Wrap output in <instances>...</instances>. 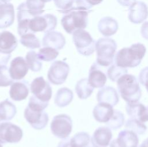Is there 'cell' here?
<instances>
[{
  "mask_svg": "<svg viewBox=\"0 0 148 147\" xmlns=\"http://www.w3.org/2000/svg\"><path fill=\"white\" fill-rule=\"evenodd\" d=\"M29 85L27 80H23L13 82L9 90L10 98L14 101H21L25 99L29 93Z\"/></svg>",
  "mask_w": 148,
  "mask_h": 147,
  "instance_id": "obj_17",
  "label": "cell"
},
{
  "mask_svg": "<svg viewBox=\"0 0 148 147\" xmlns=\"http://www.w3.org/2000/svg\"><path fill=\"white\" fill-rule=\"evenodd\" d=\"M127 68H124L117 66L115 63H112L107 70V76L113 82H117V80L124 74H127Z\"/></svg>",
  "mask_w": 148,
  "mask_h": 147,
  "instance_id": "obj_32",
  "label": "cell"
},
{
  "mask_svg": "<svg viewBox=\"0 0 148 147\" xmlns=\"http://www.w3.org/2000/svg\"><path fill=\"white\" fill-rule=\"evenodd\" d=\"M23 135V130L18 126L9 122H0L1 143H17Z\"/></svg>",
  "mask_w": 148,
  "mask_h": 147,
  "instance_id": "obj_9",
  "label": "cell"
},
{
  "mask_svg": "<svg viewBox=\"0 0 148 147\" xmlns=\"http://www.w3.org/2000/svg\"><path fill=\"white\" fill-rule=\"evenodd\" d=\"M28 69L27 62L24 58L17 56L11 61L9 70L10 77L13 80H20L25 76Z\"/></svg>",
  "mask_w": 148,
  "mask_h": 147,
  "instance_id": "obj_15",
  "label": "cell"
},
{
  "mask_svg": "<svg viewBox=\"0 0 148 147\" xmlns=\"http://www.w3.org/2000/svg\"><path fill=\"white\" fill-rule=\"evenodd\" d=\"M30 91L37 99L42 101L49 103L51 98V87L42 76L33 80L30 85Z\"/></svg>",
  "mask_w": 148,
  "mask_h": 147,
  "instance_id": "obj_10",
  "label": "cell"
},
{
  "mask_svg": "<svg viewBox=\"0 0 148 147\" xmlns=\"http://www.w3.org/2000/svg\"><path fill=\"white\" fill-rule=\"evenodd\" d=\"M20 42L22 45L30 49L38 48L41 46L39 40L32 32H28L21 36Z\"/></svg>",
  "mask_w": 148,
  "mask_h": 147,
  "instance_id": "obj_30",
  "label": "cell"
},
{
  "mask_svg": "<svg viewBox=\"0 0 148 147\" xmlns=\"http://www.w3.org/2000/svg\"><path fill=\"white\" fill-rule=\"evenodd\" d=\"M125 127L139 135L144 134L147 130V127L144 123L134 118L128 119L125 124Z\"/></svg>",
  "mask_w": 148,
  "mask_h": 147,
  "instance_id": "obj_35",
  "label": "cell"
},
{
  "mask_svg": "<svg viewBox=\"0 0 148 147\" xmlns=\"http://www.w3.org/2000/svg\"><path fill=\"white\" fill-rule=\"evenodd\" d=\"M25 4L28 12L33 17L40 16L45 12V2L41 0H27Z\"/></svg>",
  "mask_w": 148,
  "mask_h": 147,
  "instance_id": "obj_31",
  "label": "cell"
},
{
  "mask_svg": "<svg viewBox=\"0 0 148 147\" xmlns=\"http://www.w3.org/2000/svg\"><path fill=\"white\" fill-rule=\"evenodd\" d=\"M116 140L120 147H137L139 144L137 134L128 129L121 130Z\"/></svg>",
  "mask_w": 148,
  "mask_h": 147,
  "instance_id": "obj_23",
  "label": "cell"
},
{
  "mask_svg": "<svg viewBox=\"0 0 148 147\" xmlns=\"http://www.w3.org/2000/svg\"><path fill=\"white\" fill-rule=\"evenodd\" d=\"M91 138L90 135L84 131L75 134L72 138H69L65 147H87Z\"/></svg>",
  "mask_w": 148,
  "mask_h": 147,
  "instance_id": "obj_27",
  "label": "cell"
},
{
  "mask_svg": "<svg viewBox=\"0 0 148 147\" xmlns=\"http://www.w3.org/2000/svg\"><path fill=\"white\" fill-rule=\"evenodd\" d=\"M112 138V133L109 127L100 126L94 132L91 138L92 147H107Z\"/></svg>",
  "mask_w": 148,
  "mask_h": 147,
  "instance_id": "obj_14",
  "label": "cell"
},
{
  "mask_svg": "<svg viewBox=\"0 0 148 147\" xmlns=\"http://www.w3.org/2000/svg\"><path fill=\"white\" fill-rule=\"evenodd\" d=\"M113 107L108 103H98L92 111L94 119L100 123H107L113 115Z\"/></svg>",
  "mask_w": 148,
  "mask_h": 147,
  "instance_id": "obj_21",
  "label": "cell"
},
{
  "mask_svg": "<svg viewBox=\"0 0 148 147\" xmlns=\"http://www.w3.org/2000/svg\"><path fill=\"white\" fill-rule=\"evenodd\" d=\"M69 73V66L62 61H56L51 65L48 72L47 79L54 85H61L65 82Z\"/></svg>",
  "mask_w": 148,
  "mask_h": 147,
  "instance_id": "obj_8",
  "label": "cell"
},
{
  "mask_svg": "<svg viewBox=\"0 0 148 147\" xmlns=\"http://www.w3.org/2000/svg\"><path fill=\"white\" fill-rule=\"evenodd\" d=\"M140 32L142 37L146 40H148V21L145 22L142 27L140 29Z\"/></svg>",
  "mask_w": 148,
  "mask_h": 147,
  "instance_id": "obj_41",
  "label": "cell"
},
{
  "mask_svg": "<svg viewBox=\"0 0 148 147\" xmlns=\"http://www.w3.org/2000/svg\"><path fill=\"white\" fill-rule=\"evenodd\" d=\"M125 110L131 118H134L145 123L148 121V108L139 101L127 103Z\"/></svg>",
  "mask_w": 148,
  "mask_h": 147,
  "instance_id": "obj_16",
  "label": "cell"
},
{
  "mask_svg": "<svg viewBox=\"0 0 148 147\" xmlns=\"http://www.w3.org/2000/svg\"><path fill=\"white\" fill-rule=\"evenodd\" d=\"M119 4L123 6H130L136 0H117Z\"/></svg>",
  "mask_w": 148,
  "mask_h": 147,
  "instance_id": "obj_42",
  "label": "cell"
},
{
  "mask_svg": "<svg viewBox=\"0 0 148 147\" xmlns=\"http://www.w3.org/2000/svg\"><path fill=\"white\" fill-rule=\"evenodd\" d=\"M53 1L56 7L60 9L58 11L64 14L72 8L75 3V0H53Z\"/></svg>",
  "mask_w": 148,
  "mask_h": 147,
  "instance_id": "obj_38",
  "label": "cell"
},
{
  "mask_svg": "<svg viewBox=\"0 0 148 147\" xmlns=\"http://www.w3.org/2000/svg\"><path fill=\"white\" fill-rule=\"evenodd\" d=\"M0 1H1L2 2H4V3H8L9 1H10L11 0H0Z\"/></svg>",
  "mask_w": 148,
  "mask_h": 147,
  "instance_id": "obj_45",
  "label": "cell"
},
{
  "mask_svg": "<svg viewBox=\"0 0 148 147\" xmlns=\"http://www.w3.org/2000/svg\"><path fill=\"white\" fill-rule=\"evenodd\" d=\"M57 24V17L52 14H46L44 16H38L32 18L29 22L28 27L30 32H48L54 30Z\"/></svg>",
  "mask_w": 148,
  "mask_h": 147,
  "instance_id": "obj_7",
  "label": "cell"
},
{
  "mask_svg": "<svg viewBox=\"0 0 148 147\" xmlns=\"http://www.w3.org/2000/svg\"><path fill=\"white\" fill-rule=\"evenodd\" d=\"M146 51V48L143 44H133L130 47L123 48L116 53L114 63L124 68L136 67L140 65Z\"/></svg>",
  "mask_w": 148,
  "mask_h": 147,
  "instance_id": "obj_1",
  "label": "cell"
},
{
  "mask_svg": "<svg viewBox=\"0 0 148 147\" xmlns=\"http://www.w3.org/2000/svg\"><path fill=\"white\" fill-rule=\"evenodd\" d=\"M72 40L77 52L84 56H90L95 50V41L86 31L80 29L73 33Z\"/></svg>",
  "mask_w": 148,
  "mask_h": 147,
  "instance_id": "obj_5",
  "label": "cell"
},
{
  "mask_svg": "<svg viewBox=\"0 0 148 147\" xmlns=\"http://www.w3.org/2000/svg\"><path fill=\"white\" fill-rule=\"evenodd\" d=\"M17 39L10 32L4 31L0 33V52L10 54L17 46Z\"/></svg>",
  "mask_w": 148,
  "mask_h": 147,
  "instance_id": "obj_22",
  "label": "cell"
},
{
  "mask_svg": "<svg viewBox=\"0 0 148 147\" xmlns=\"http://www.w3.org/2000/svg\"><path fill=\"white\" fill-rule=\"evenodd\" d=\"M118 28L119 25L117 21L110 17H103L98 24V31L105 37H109L115 34Z\"/></svg>",
  "mask_w": 148,
  "mask_h": 147,
  "instance_id": "obj_24",
  "label": "cell"
},
{
  "mask_svg": "<svg viewBox=\"0 0 148 147\" xmlns=\"http://www.w3.org/2000/svg\"><path fill=\"white\" fill-rule=\"evenodd\" d=\"M38 56L40 60L50 62L54 60L59 54L58 50L50 47H44L38 51Z\"/></svg>",
  "mask_w": 148,
  "mask_h": 147,
  "instance_id": "obj_33",
  "label": "cell"
},
{
  "mask_svg": "<svg viewBox=\"0 0 148 147\" xmlns=\"http://www.w3.org/2000/svg\"><path fill=\"white\" fill-rule=\"evenodd\" d=\"M91 10H83L73 6L68 10L61 20V25L69 34L73 33L77 29H84L87 26L88 15L91 12Z\"/></svg>",
  "mask_w": 148,
  "mask_h": 147,
  "instance_id": "obj_2",
  "label": "cell"
},
{
  "mask_svg": "<svg viewBox=\"0 0 148 147\" xmlns=\"http://www.w3.org/2000/svg\"><path fill=\"white\" fill-rule=\"evenodd\" d=\"M124 122L125 117L124 114L120 111L114 110L113 116L106 123V125L110 129L116 130L122 127Z\"/></svg>",
  "mask_w": 148,
  "mask_h": 147,
  "instance_id": "obj_34",
  "label": "cell"
},
{
  "mask_svg": "<svg viewBox=\"0 0 148 147\" xmlns=\"http://www.w3.org/2000/svg\"><path fill=\"white\" fill-rule=\"evenodd\" d=\"M14 20V6L10 3L0 1V29L8 28Z\"/></svg>",
  "mask_w": 148,
  "mask_h": 147,
  "instance_id": "obj_19",
  "label": "cell"
},
{
  "mask_svg": "<svg viewBox=\"0 0 148 147\" xmlns=\"http://www.w3.org/2000/svg\"><path fill=\"white\" fill-rule=\"evenodd\" d=\"M87 147H91V146H87Z\"/></svg>",
  "mask_w": 148,
  "mask_h": 147,
  "instance_id": "obj_48",
  "label": "cell"
},
{
  "mask_svg": "<svg viewBox=\"0 0 148 147\" xmlns=\"http://www.w3.org/2000/svg\"><path fill=\"white\" fill-rule=\"evenodd\" d=\"M52 134L57 138L64 139L69 137L72 130V120L66 114L54 116L50 124Z\"/></svg>",
  "mask_w": 148,
  "mask_h": 147,
  "instance_id": "obj_6",
  "label": "cell"
},
{
  "mask_svg": "<svg viewBox=\"0 0 148 147\" xmlns=\"http://www.w3.org/2000/svg\"><path fill=\"white\" fill-rule=\"evenodd\" d=\"M16 112V107L8 99L0 102V122L12 119Z\"/></svg>",
  "mask_w": 148,
  "mask_h": 147,
  "instance_id": "obj_26",
  "label": "cell"
},
{
  "mask_svg": "<svg viewBox=\"0 0 148 147\" xmlns=\"http://www.w3.org/2000/svg\"><path fill=\"white\" fill-rule=\"evenodd\" d=\"M0 147H3V146L0 144Z\"/></svg>",
  "mask_w": 148,
  "mask_h": 147,
  "instance_id": "obj_47",
  "label": "cell"
},
{
  "mask_svg": "<svg viewBox=\"0 0 148 147\" xmlns=\"http://www.w3.org/2000/svg\"><path fill=\"white\" fill-rule=\"evenodd\" d=\"M137 147H140V146H137Z\"/></svg>",
  "mask_w": 148,
  "mask_h": 147,
  "instance_id": "obj_49",
  "label": "cell"
},
{
  "mask_svg": "<svg viewBox=\"0 0 148 147\" xmlns=\"http://www.w3.org/2000/svg\"><path fill=\"white\" fill-rule=\"evenodd\" d=\"M73 93L72 90L66 87L60 88L54 97V103L59 107L67 106L72 101Z\"/></svg>",
  "mask_w": 148,
  "mask_h": 147,
  "instance_id": "obj_25",
  "label": "cell"
},
{
  "mask_svg": "<svg viewBox=\"0 0 148 147\" xmlns=\"http://www.w3.org/2000/svg\"><path fill=\"white\" fill-rule=\"evenodd\" d=\"M25 61L29 69L34 72L39 71L42 67V63L35 51H29L25 55Z\"/></svg>",
  "mask_w": 148,
  "mask_h": 147,
  "instance_id": "obj_29",
  "label": "cell"
},
{
  "mask_svg": "<svg viewBox=\"0 0 148 147\" xmlns=\"http://www.w3.org/2000/svg\"><path fill=\"white\" fill-rule=\"evenodd\" d=\"M103 0H75V7L83 10H90L93 6L99 4Z\"/></svg>",
  "mask_w": 148,
  "mask_h": 147,
  "instance_id": "obj_37",
  "label": "cell"
},
{
  "mask_svg": "<svg viewBox=\"0 0 148 147\" xmlns=\"http://www.w3.org/2000/svg\"><path fill=\"white\" fill-rule=\"evenodd\" d=\"M93 91L94 88L88 83V78H82L76 84L75 92L80 99H86L89 97Z\"/></svg>",
  "mask_w": 148,
  "mask_h": 147,
  "instance_id": "obj_28",
  "label": "cell"
},
{
  "mask_svg": "<svg viewBox=\"0 0 148 147\" xmlns=\"http://www.w3.org/2000/svg\"><path fill=\"white\" fill-rule=\"evenodd\" d=\"M42 2H50L51 0H41Z\"/></svg>",
  "mask_w": 148,
  "mask_h": 147,
  "instance_id": "obj_46",
  "label": "cell"
},
{
  "mask_svg": "<svg viewBox=\"0 0 148 147\" xmlns=\"http://www.w3.org/2000/svg\"><path fill=\"white\" fill-rule=\"evenodd\" d=\"M98 103H108L112 106L116 105L119 101V94L113 87L106 86L101 88L97 94Z\"/></svg>",
  "mask_w": 148,
  "mask_h": 147,
  "instance_id": "obj_20",
  "label": "cell"
},
{
  "mask_svg": "<svg viewBox=\"0 0 148 147\" xmlns=\"http://www.w3.org/2000/svg\"><path fill=\"white\" fill-rule=\"evenodd\" d=\"M110 147H120L117 144L116 139L113 140L110 144Z\"/></svg>",
  "mask_w": 148,
  "mask_h": 147,
  "instance_id": "obj_43",
  "label": "cell"
},
{
  "mask_svg": "<svg viewBox=\"0 0 148 147\" xmlns=\"http://www.w3.org/2000/svg\"><path fill=\"white\" fill-rule=\"evenodd\" d=\"M13 83V80L10 77L8 67L6 65L0 66V86L6 87Z\"/></svg>",
  "mask_w": 148,
  "mask_h": 147,
  "instance_id": "obj_36",
  "label": "cell"
},
{
  "mask_svg": "<svg viewBox=\"0 0 148 147\" xmlns=\"http://www.w3.org/2000/svg\"><path fill=\"white\" fill-rule=\"evenodd\" d=\"M10 57V54H4L0 52V66L8 64Z\"/></svg>",
  "mask_w": 148,
  "mask_h": 147,
  "instance_id": "obj_40",
  "label": "cell"
},
{
  "mask_svg": "<svg viewBox=\"0 0 148 147\" xmlns=\"http://www.w3.org/2000/svg\"><path fill=\"white\" fill-rule=\"evenodd\" d=\"M65 38L64 35L57 31L46 32L42 38V45L44 47H50L57 50H61L65 44Z\"/></svg>",
  "mask_w": 148,
  "mask_h": 147,
  "instance_id": "obj_18",
  "label": "cell"
},
{
  "mask_svg": "<svg viewBox=\"0 0 148 147\" xmlns=\"http://www.w3.org/2000/svg\"><path fill=\"white\" fill-rule=\"evenodd\" d=\"M102 67L97 62H94L89 70L88 81L94 88H101L106 82L107 76L102 70Z\"/></svg>",
  "mask_w": 148,
  "mask_h": 147,
  "instance_id": "obj_13",
  "label": "cell"
},
{
  "mask_svg": "<svg viewBox=\"0 0 148 147\" xmlns=\"http://www.w3.org/2000/svg\"><path fill=\"white\" fill-rule=\"evenodd\" d=\"M140 147H148V138L142 142Z\"/></svg>",
  "mask_w": 148,
  "mask_h": 147,
  "instance_id": "obj_44",
  "label": "cell"
},
{
  "mask_svg": "<svg viewBox=\"0 0 148 147\" xmlns=\"http://www.w3.org/2000/svg\"><path fill=\"white\" fill-rule=\"evenodd\" d=\"M139 82L144 85L148 92V66L143 68L139 74Z\"/></svg>",
  "mask_w": 148,
  "mask_h": 147,
  "instance_id": "obj_39",
  "label": "cell"
},
{
  "mask_svg": "<svg viewBox=\"0 0 148 147\" xmlns=\"http://www.w3.org/2000/svg\"><path fill=\"white\" fill-rule=\"evenodd\" d=\"M117 49L116 42L109 37L99 39L95 43L96 62L102 67L110 66L113 62Z\"/></svg>",
  "mask_w": 148,
  "mask_h": 147,
  "instance_id": "obj_4",
  "label": "cell"
},
{
  "mask_svg": "<svg viewBox=\"0 0 148 147\" xmlns=\"http://www.w3.org/2000/svg\"><path fill=\"white\" fill-rule=\"evenodd\" d=\"M148 17V7L142 1H135L129 7L128 17L134 24L143 22Z\"/></svg>",
  "mask_w": 148,
  "mask_h": 147,
  "instance_id": "obj_12",
  "label": "cell"
},
{
  "mask_svg": "<svg viewBox=\"0 0 148 147\" xmlns=\"http://www.w3.org/2000/svg\"><path fill=\"white\" fill-rule=\"evenodd\" d=\"M24 116L25 119L36 130L44 129L49 122V116L44 110H38L28 107L24 110Z\"/></svg>",
  "mask_w": 148,
  "mask_h": 147,
  "instance_id": "obj_11",
  "label": "cell"
},
{
  "mask_svg": "<svg viewBox=\"0 0 148 147\" xmlns=\"http://www.w3.org/2000/svg\"><path fill=\"white\" fill-rule=\"evenodd\" d=\"M119 92L127 103L139 101L142 91L136 77L130 74L122 76L117 81Z\"/></svg>",
  "mask_w": 148,
  "mask_h": 147,
  "instance_id": "obj_3",
  "label": "cell"
}]
</instances>
